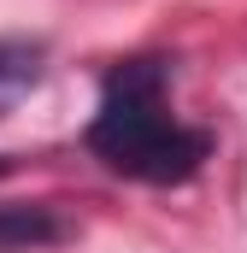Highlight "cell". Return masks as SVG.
Returning a JSON list of instances; mask_svg holds the SVG:
<instances>
[{"label":"cell","instance_id":"cell-1","mask_svg":"<svg viewBox=\"0 0 247 253\" xmlns=\"http://www.w3.org/2000/svg\"><path fill=\"white\" fill-rule=\"evenodd\" d=\"M88 153L129 183L177 189L212 159V135L171 112V59H118L100 77V106L88 118Z\"/></svg>","mask_w":247,"mask_h":253},{"label":"cell","instance_id":"cell-2","mask_svg":"<svg viewBox=\"0 0 247 253\" xmlns=\"http://www.w3.org/2000/svg\"><path fill=\"white\" fill-rule=\"evenodd\" d=\"M41 77H47V47H41V42H30V36H0V118H6L18 100H30V94L41 88Z\"/></svg>","mask_w":247,"mask_h":253},{"label":"cell","instance_id":"cell-3","mask_svg":"<svg viewBox=\"0 0 247 253\" xmlns=\"http://www.w3.org/2000/svg\"><path fill=\"white\" fill-rule=\"evenodd\" d=\"M65 242V218L53 206H24V200H0V253L24 248H53Z\"/></svg>","mask_w":247,"mask_h":253},{"label":"cell","instance_id":"cell-4","mask_svg":"<svg viewBox=\"0 0 247 253\" xmlns=\"http://www.w3.org/2000/svg\"><path fill=\"white\" fill-rule=\"evenodd\" d=\"M6 171H12V159H6V153H0V177H6Z\"/></svg>","mask_w":247,"mask_h":253}]
</instances>
